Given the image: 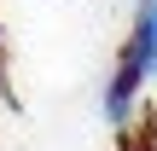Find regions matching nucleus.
Returning <instances> with one entry per match:
<instances>
[{
    "label": "nucleus",
    "instance_id": "obj_1",
    "mask_svg": "<svg viewBox=\"0 0 157 151\" xmlns=\"http://www.w3.org/2000/svg\"><path fill=\"white\" fill-rule=\"evenodd\" d=\"M151 23H157V12H151Z\"/></svg>",
    "mask_w": 157,
    "mask_h": 151
}]
</instances>
